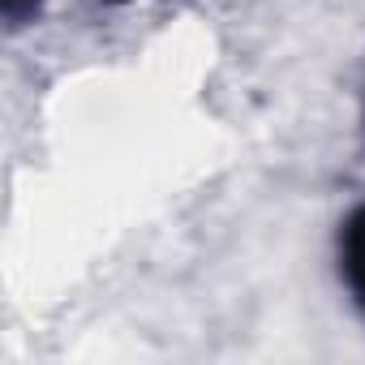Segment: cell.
Listing matches in <instances>:
<instances>
[{
    "label": "cell",
    "mask_w": 365,
    "mask_h": 365,
    "mask_svg": "<svg viewBox=\"0 0 365 365\" xmlns=\"http://www.w3.org/2000/svg\"><path fill=\"white\" fill-rule=\"evenodd\" d=\"M335 262H339V279L352 305L365 314V202L344 215L339 237H335Z\"/></svg>",
    "instance_id": "1"
},
{
    "label": "cell",
    "mask_w": 365,
    "mask_h": 365,
    "mask_svg": "<svg viewBox=\"0 0 365 365\" xmlns=\"http://www.w3.org/2000/svg\"><path fill=\"white\" fill-rule=\"evenodd\" d=\"M0 14H5L9 35H18V31H26L31 22H39L43 0H0Z\"/></svg>",
    "instance_id": "2"
},
{
    "label": "cell",
    "mask_w": 365,
    "mask_h": 365,
    "mask_svg": "<svg viewBox=\"0 0 365 365\" xmlns=\"http://www.w3.org/2000/svg\"><path fill=\"white\" fill-rule=\"evenodd\" d=\"M103 5H133V0H103Z\"/></svg>",
    "instance_id": "3"
}]
</instances>
